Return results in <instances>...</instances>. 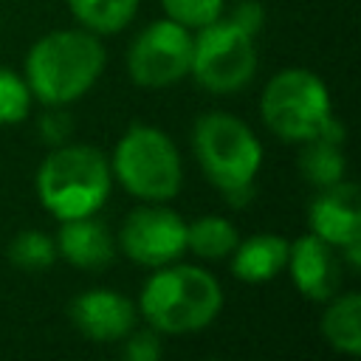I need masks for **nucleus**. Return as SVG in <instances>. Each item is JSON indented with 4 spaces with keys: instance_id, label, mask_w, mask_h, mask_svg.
Here are the masks:
<instances>
[{
    "instance_id": "nucleus-14",
    "label": "nucleus",
    "mask_w": 361,
    "mask_h": 361,
    "mask_svg": "<svg viewBox=\"0 0 361 361\" xmlns=\"http://www.w3.org/2000/svg\"><path fill=\"white\" fill-rule=\"evenodd\" d=\"M290 243L279 234H254L234 245L231 274L240 282H268L288 265Z\"/></svg>"
},
{
    "instance_id": "nucleus-18",
    "label": "nucleus",
    "mask_w": 361,
    "mask_h": 361,
    "mask_svg": "<svg viewBox=\"0 0 361 361\" xmlns=\"http://www.w3.org/2000/svg\"><path fill=\"white\" fill-rule=\"evenodd\" d=\"M237 243V228L226 217L206 214L195 223H186V248L203 259H223L234 251Z\"/></svg>"
},
{
    "instance_id": "nucleus-9",
    "label": "nucleus",
    "mask_w": 361,
    "mask_h": 361,
    "mask_svg": "<svg viewBox=\"0 0 361 361\" xmlns=\"http://www.w3.org/2000/svg\"><path fill=\"white\" fill-rule=\"evenodd\" d=\"M118 248L138 265H169L186 251V220L166 206H138L118 228Z\"/></svg>"
},
{
    "instance_id": "nucleus-3",
    "label": "nucleus",
    "mask_w": 361,
    "mask_h": 361,
    "mask_svg": "<svg viewBox=\"0 0 361 361\" xmlns=\"http://www.w3.org/2000/svg\"><path fill=\"white\" fill-rule=\"evenodd\" d=\"M110 186V161L87 144H59L37 169V197L59 223L96 214L107 203Z\"/></svg>"
},
{
    "instance_id": "nucleus-13",
    "label": "nucleus",
    "mask_w": 361,
    "mask_h": 361,
    "mask_svg": "<svg viewBox=\"0 0 361 361\" xmlns=\"http://www.w3.org/2000/svg\"><path fill=\"white\" fill-rule=\"evenodd\" d=\"M54 243H56V257H62L73 268H85V271H99V268L110 265V259L116 254L107 226L102 220H96L93 214L62 220Z\"/></svg>"
},
{
    "instance_id": "nucleus-19",
    "label": "nucleus",
    "mask_w": 361,
    "mask_h": 361,
    "mask_svg": "<svg viewBox=\"0 0 361 361\" xmlns=\"http://www.w3.org/2000/svg\"><path fill=\"white\" fill-rule=\"evenodd\" d=\"M6 254H8V262L14 268L37 274V271H45V268L54 265V259H56V243L45 231L25 228V231L14 234V240L8 243Z\"/></svg>"
},
{
    "instance_id": "nucleus-22",
    "label": "nucleus",
    "mask_w": 361,
    "mask_h": 361,
    "mask_svg": "<svg viewBox=\"0 0 361 361\" xmlns=\"http://www.w3.org/2000/svg\"><path fill=\"white\" fill-rule=\"evenodd\" d=\"M124 350H121V361H161V338L158 333L149 330H130L124 336Z\"/></svg>"
},
{
    "instance_id": "nucleus-7",
    "label": "nucleus",
    "mask_w": 361,
    "mask_h": 361,
    "mask_svg": "<svg viewBox=\"0 0 361 361\" xmlns=\"http://www.w3.org/2000/svg\"><path fill=\"white\" fill-rule=\"evenodd\" d=\"M195 82L209 93H237L257 73V45L254 34L220 17L197 34H192V68Z\"/></svg>"
},
{
    "instance_id": "nucleus-17",
    "label": "nucleus",
    "mask_w": 361,
    "mask_h": 361,
    "mask_svg": "<svg viewBox=\"0 0 361 361\" xmlns=\"http://www.w3.org/2000/svg\"><path fill=\"white\" fill-rule=\"evenodd\" d=\"M141 0H68V8L82 28L93 34H116L130 25Z\"/></svg>"
},
{
    "instance_id": "nucleus-6",
    "label": "nucleus",
    "mask_w": 361,
    "mask_h": 361,
    "mask_svg": "<svg viewBox=\"0 0 361 361\" xmlns=\"http://www.w3.org/2000/svg\"><path fill=\"white\" fill-rule=\"evenodd\" d=\"M259 113L274 135L296 144L316 138L324 121L333 116L324 82L305 68L279 71L262 90Z\"/></svg>"
},
{
    "instance_id": "nucleus-1",
    "label": "nucleus",
    "mask_w": 361,
    "mask_h": 361,
    "mask_svg": "<svg viewBox=\"0 0 361 361\" xmlns=\"http://www.w3.org/2000/svg\"><path fill=\"white\" fill-rule=\"evenodd\" d=\"M107 62L99 34L87 28H56L39 37L25 56V85L45 107L82 99Z\"/></svg>"
},
{
    "instance_id": "nucleus-10",
    "label": "nucleus",
    "mask_w": 361,
    "mask_h": 361,
    "mask_svg": "<svg viewBox=\"0 0 361 361\" xmlns=\"http://www.w3.org/2000/svg\"><path fill=\"white\" fill-rule=\"evenodd\" d=\"M310 234L330 243L333 248H347L361 243V197L358 186L338 180L324 186L307 206Z\"/></svg>"
},
{
    "instance_id": "nucleus-16",
    "label": "nucleus",
    "mask_w": 361,
    "mask_h": 361,
    "mask_svg": "<svg viewBox=\"0 0 361 361\" xmlns=\"http://www.w3.org/2000/svg\"><path fill=\"white\" fill-rule=\"evenodd\" d=\"M299 172L305 175L307 183H313V186H319V189L344 180L347 158H344L341 144H333V141H324V138L302 141Z\"/></svg>"
},
{
    "instance_id": "nucleus-2",
    "label": "nucleus",
    "mask_w": 361,
    "mask_h": 361,
    "mask_svg": "<svg viewBox=\"0 0 361 361\" xmlns=\"http://www.w3.org/2000/svg\"><path fill=\"white\" fill-rule=\"evenodd\" d=\"M223 307L220 282L197 265H161L141 288L138 310L155 333L178 336L209 327Z\"/></svg>"
},
{
    "instance_id": "nucleus-24",
    "label": "nucleus",
    "mask_w": 361,
    "mask_h": 361,
    "mask_svg": "<svg viewBox=\"0 0 361 361\" xmlns=\"http://www.w3.org/2000/svg\"><path fill=\"white\" fill-rule=\"evenodd\" d=\"M231 20L240 23L243 28H248L251 34H257V28H259V23H262V8H259L254 0H243V3L234 8Z\"/></svg>"
},
{
    "instance_id": "nucleus-5",
    "label": "nucleus",
    "mask_w": 361,
    "mask_h": 361,
    "mask_svg": "<svg viewBox=\"0 0 361 361\" xmlns=\"http://www.w3.org/2000/svg\"><path fill=\"white\" fill-rule=\"evenodd\" d=\"M192 149L206 178L226 195L254 183L262 164V144L254 130L231 113H206L195 121Z\"/></svg>"
},
{
    "instance_id": "nucleus-11",
    "label": "nucleus",
    "mask_w": 361,
    "mask_h": 361,
    "mask_svg": "<svg viewBox=\"0 0 361 361\" xmlns=\"http://www.w3.org/2000/svg\"><path fill=\"white\" fill-rule=\"evenodd\" d=\"M68 316L73 327L99 344L118 341L135 327V305L110 288H90L73 296L68 305Z\"/></svg>"
},
{
    "instance_id": "nucleus-23",
    "label": "nucleus",
    "mask_w": 361,
    "mask_h": 361,
    "mask_svg": "<svg viewBox=\"0 0 361 361\" xmlns=\"http://www.w3.org/2000/svg\"><path fill=\"white\" fill-rule=\"evenodd\" d=\"M68 133H71V118H68L59 107H51V110L39 118V135H42V141L59 147Z\"/></svg>"
},
{
    "instance_id": "nucleus-8",
    "label": "nucleus",
    "mask_w": 361,
    "mask_h": 361,
    "mask_svg": "<svg viewBox=\"0 0 361 361\" xmlns=\"http://www.w3.org/2000/svg\"><path fill=\"white\" fill-rule=\"evenodd\" d=\"M192 68V31L172 23L155 20L127 48V73L138 87H169L189 76Z\"/></svg>"
},
{
    "instance_id": "nucleus-20",
    "label": "nucleus",
    "mask_w": 361,
    "mask_h": 361,
    "mask_svg": "<svg viewBox=\"0 0 361 361\" xmlns=\"http://www.w3.org/2000/svg\"><path fill=\"white\" fill-rule=\"evenodd\" d=\"M31 99L25 79L11 68H0V127L23 121L31 110Z\"/></svg>"
},
{
    "instance_id": "nucleus-15",
    "label": "nucleus",
    "mask_w": 361,
    "mask_h": 361,
    "mask_svg": "<svg viewBox=\"0 0 361 361\" xmlns=\"http://www.w3.org/2000/svg\"><path fill=\"white\" fill-rule=\"evenodd\" d=\"M327 302L330 305L322 313L324 341L344 355H358L361 353V296L355 290H350L341 296L336 293Z\"/></svg>"
},
{
    "instance_id": "nucleus-21",
    "label": "nucleus",
    "mask_w": 361,
    "mask_h": 361,
    "mask_svg": "<svg viewBox=\"0 0 361 361\" xmlns=\"http://www.w3.org/2000/svg\"><path fill=\"white\" fill-rule=\"evenodd\" d=\"M161 6L166 11V20L183 25L189 31H197L223 17L226 0H161Z\"/></svg>"
},
{
    "instance_id": "nucleus-12",
    "label": "nucleus",
    "mask_w": 361,
    "mask_h": 361,
    "mask_svg": "<svg viewBox=\"0 0 361 361\" xmlns=\"http://www.w3.org/2000/svg\"><path fill=\"white\" fill-rule=\"evenodd\" d=\"M285 268L290 271V279L305 299L327 302L341 288V259L336 248L316 234H305L290 243Z\"/></svg>"
},
{
    "instance_id": "nucleus-4",
    "label": "nucleus",
    "mask_w": 361,
    "mask_h": 361,
    "mask_svg": "<svg viewBox=\"0 0 361 361\" xmlns=\"http://www.w3.org/2000/svg\"><path fill=\"white\" fill-rule=\"evenodd\" d=\"M110 172L138 200L161 203L180 192L183 169L172 138L149 124H133L116 144Z\"/></svg>"
}]
</instances>
